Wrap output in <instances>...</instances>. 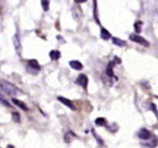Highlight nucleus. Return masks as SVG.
<instances>
[{
  "label": "nucleus",
  "instance_id": "39448f33",
  "mask_svg": "<svg viewBox=\"0 0 158 148\" xmlns=\"http://www.w3.org/2000/svg\"><path fill=\"white\" fill-rule=\"evenodd\" d=\"M138 137H139L141 139L146 141V139H148V138L151 137V132H149L147 128H141V130L138 131Z\"/></svg>",
  "mask_w": 158,
  "mask_h": 148
},
{
  "label": "nucleus",
  "instance_id": "9b49d317",
  "mask_svg": "<svg viewBox=\"0 0 158 148\" xmlns=\"http://www.w3.org/2000/svg\"><path fill=\"white\" fill-rule=\"evenodd\" d=\"M49 57H51L52 60H58L59 57H60V53H59V51H51L49 52Z\"/></svg>",
  "mask_w": 158,
  "mask_h": 148
},
{
  "label": "nucleus",
  "instance_id": "6ab92c4d",
  "mask_svg": "<svg viewBox=\"0 0 158 148\" xmlns=\"http://www.w3.org/2000/svg\"><path fill=\"white\" fill-rule=\"evenodd\" d=\"M86 0H75V2H78V4H81V2H85Z\"/></svg>",
  "mask_w": 158,
  "mask_h": 148
},
{
  "label": "nucleus",
  "instance_id": "ddd939ff",
  "mask_svg": "<svg viewBox=\"0 0 158 148\" xmlns=\"http://www.w3.org/2000/svg\"><path fill=\"white\" fill-rule=\"evenodd\" d=\"M41 5H42V9L44 11H48V7H49V0H41Z\"/></svg>",
  "mask_w": 158,
  "mask_h": 148
},
{
  "label": "nucleus",
  "instance_id": "2eb2a0df",
  "mask_svg": "<svg viewBox=\"0 0 158 148\" xmlns=\"http://www.w3.org/2000/svg\"><path fill=\"white\" fill-rule=\"evenodd\" d=\"M11 117H12V120H14L15 122H20V115H19L17 112H12Z\"/></svg>",
  "mask_w": 158,
  "mask_h": 148
},
{
  "label": "nucleus",
  "instance_id": "9d476101",
  "mask_svg": "<svg viewBox=\"0 0 158 148\" xmlns=\"http://www.w3.org/2000/svg\"><path fill=\"white\" fill-rule=\"evenodd\" d=\"M111 39H112V43L116 44V46H120V47H125L126 46V42L120 39V38H117V37H112Z\"/></svg>",
  "mask_w": 158,
  "mask_h": 148
},
{
  "label": "nucleus",
  "instance_id": "f3484780",
  "mask_svg": "<svg viewBox=\"0 0 158 148\" xmlns=\"http://www.w3.org/2000/svg\"><path fill=\"white\" fill-rule=\"evenodd\" d=\"M94 17H95L96 22L99 23V18H98V15H96V0H94Z\"/></svg>",
  "mask_w": 158,
  "mask_h": 148
},
{
  "label": "nucleus",
  "instance_id": "423d86ee",
  "mask_svg": "<svg viewBox=\"0 0 158 148\" xmlns=\"http://www.w3.org/2000/svg\"><path fill=\"white\" fill-rule=\"evenodd\" d=\"M69 65H70L73 69H75V70L83 69V64H81L80 62H78V60H70V62H69Z\"/></svg>",
  "mask_w": 158,
  "mask_h": 148
},
{
  "label": "nucleus",
  "instance_id": "20e7f679",
  "mask_svg": "<svg viewBox=\"0 0 158 148\" xmlns=\"http://www.w3.org/2000/svg\"><path fill=\"white\" fill-rule=\"evenodd\" d=\"M77 84L81 85V86H83V89H86V86H88V76H86V75H84V74L79 75V76H78V79H77Z\"/></svg>",
  "mask_w": 158,
  "mask_h": 148
},
{
  "label": "nucleus",
  "instance_id": "7ed1b4c3",
  "mask_svg": "<svg viewBox=\"0 0 158 148\" xmlns=\"http://www.w3.org/2000/svg\"><path fill=\"white\" fill-rule=\"evenodd\" d=\"M59 102H62L63 105H65V106H68L70 110H73V111H75V106H74V104L70 101V100H68V99H65V97H63V96H58V99H57Z\"/></svg>",
  "mask_w": 158,
  "mask_h": 148
},
{
  "label": "nucleus",
  "instance_id": "6e6552de",
  "mask_svg": "<svg viewBox=\"0 0 158 148\" xmlns=\"http://www.w3.org/2000/svg\"><path fill=\"white\" fill-rule=\"evenodd\" d=\"M12 102H14V104H15L16 106H19V107H20L21 110H23V111H27V110H28V107H27V106H26V105H25V104H23L22 101L17 100V99H15V97L12 99Z\"/></svg>",
  "mask_w": 158,
  "mask_h": 148
},
{
  "label": "nucleus",
  "instance_id": "dca6fc26",
  "mask_svg": "<svg viewBox=\"0 0 158 148\" xmlns=\"http://www.w3.org/2000/svg\"><path fill=\"white\" fill-rule=\"evenodd\" d=\"M141 25H142V22H141V21H137V22L135 23V28H136V32H137V33H139V32H141Z\"/></svg>",
  "mask_w": 158,
  "mask_h": 148
},
{
  "label": "nucleus",
  "instance_id": "1a4fd4ad",
  "mask_svg": "<svg viewBox=\"0 0 158 148\" xmlns=\"http://www.w3.org/2000/svg\"><path fill=\"white\" fill-rule=\"evenodd\" d=\"M28 65L32 67L35 70H40V69H41V65L38 64V62H37L36 59H30V60H28Z\"/></svg>",
  "mask_w": 158,
  "mask_h": 148
},
{
  "label": "nucleus",
  "instance_id": "f03ea898",
  "mask_svg": "<svg viewBox=\"0 0 158 148\" xmlns=\"http://www.w3.org/2000/svg\"><path fill=\"white\" fill-rule=\"evenodd\" d=\"M130 39L133 41V42H136V43H138V44H141V46H143V47H148L149 46V43L143 37H141L139 35H131L130 36Z\"/></svg>",
  "mask_w": 158,
  "mask_h": 148
},
{
  "label": "nucleus",
  "instance_id": "a211bd4d",
  "mask_svg": "<svg viewBox=\"0 0 158 148\" xmlns=\"http://www.w3.org/2000/svg\"><path fill=\"white\" fill-rule=\"evenodd\" d=\"M1 102H2L4 105H6L7 107H11V105H10V104H9V102H7V101H6V100H5V99H4L2 96H1Z\"/></svg>",
  "mask_w": 158,
  "mask_h": 148
},
{
  "label": "nucleus",
  "instance_id": "f257e3e1",
  "mask_svg": "<svg viewBox=\"0 0 158 148\" xmlns=\"http://www.w3.org/2000/svg\"><path fill=\"white\" fill-rule=\"evenodd\" d=\"M0 88H1V90H2L4 92H6V94H9V95H11V96L17 95V92H19V89H17L14 84H11V83H9V81H6V80H1Z\"/></svg>",
  "mask_w": 158,
  "mask_h": 148
},
{
  "label": "nucleus",
  "instance_id": "0eeeda50",
  "mask_svg": "<svg viewBox=\"0 0 158 148\" xmlns=\"http://www.w3.org/2000/svg\"><path fill=\"white\" fill-rule=\"evenodd\" d=\"M100 37H101L102 39L107 41V39L111 38V35H110V32H109L106 28H101V31H100Z\"/></svg>",
  "mask_w": 158,
  "mask_h": 148
},
{
  "label": "nucleus",
  "instance_id": "f8f14e48",
  "mask_svg": "<svg viewBox=\"0 0 158 148\" xmlns=\"http://www.w3.org/2000/svg\"><path fill=\"white\" fill-rule=\"evenodd\" d=\"M95 123H96L98 126H105V125H106V120H105L104 117H98V118L95 120Z\"/></svg>",
  "mask_w": 158,
  "mask_h": 148
},
{
  "label": "nucleus",
  "instance_id": "4468645a",
  "mask_svg": "<svg viewBox=\"0 0 158 148\" xmlns=\"http://www.w3.org/2000/svg\"><path fill=\"white\" fill-rule=\"evenodd\" d=\"M112 65H114V63L111 62V63L109 64V67L106 68V74H107L109 76H114V73H112Z\"/></svg>",
  "mask_w": 158,
  "mask_h": 148
}]
</instances>
